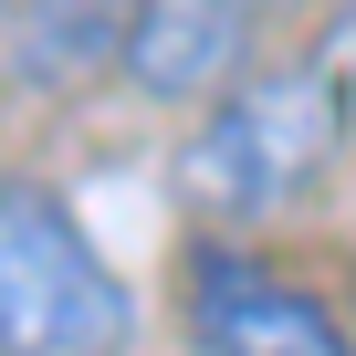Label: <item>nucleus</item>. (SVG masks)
<instances>
[{"mask_svg":"<svg viewBox=\"0 0 356 356\" xmlns=\"http://www.w3.org/2000/svg\"><path fill=\"white\" fill-rule=\"evenodd\" d=\"M136 293L42 178H0V356H126Z\"/></svg>","mask_w":356,"mask_h":356,"instance_id":"obj_2","label":"nucleus"},{"mask_svg":"<svg viewBox=\"0 0 356 356\" xmlns=\"http://www.w3.org/2000/svg\"><path fill=\"white\" fill-rule=\"evenodd\" d=\"M346 157V63H273V74H241L200 136L178 147V189H189L210 220L252 231V220H283L293 200L325 189V168Z\"/></svg>","mask_w":356,"mask_h":356,"instance_id":"obj_1","label":"nucleus"},{"mask_svg":"<svg viewBox=\"0 0 356 356\" xmlns=\"http://www.w3.org/2000/svg\"><path fill=\"white\" fill-rule=\"evenodd\" d=\"M241 11H283V0H241Z\"/></svg>","mask_w":356,"mask_h":356,"instance_id":"obj_6","label":"nucleus"},{"mask_svg":"<svg viewBox=\"0 0 356 356\" xmlns=\"http://www.w3.org/2000/svg\"><path fill=\"white\" fill-rule=\"evenodd\" d=\"M178 314H189V346H200V356H356L325 293L283 283L273 262H252V252H231V241L189 252V293H178Z\"/></svg>","mask_w":356,"mask_h":356,"instance_id":"obj_3","label":"nucleus"},{"mask_svg":"<svg viewBox=\"0 0 356 356\" xmlns=\"http://www.w3.org/2000/svg\"><path fill=\"white\" fill-rule=\"evenodd\" d=\"M252 63V11L241 0H136L115 74L136 95H231Z\"/></svg>","mask_w":356,"mask_h":356,"instance_id":"obj_4","label":"nucleus"},{"mask_svg":"<svg viewBox=\"0 0 356 356\" xmlns=\"http://www.w3.org/2000/svg\"><path fill=\"white\" fill-rule=\"evenodd\" d=\"M126 22H136V0H32V11H11V63L42 95L95 84V74H115Z\"/></svg>","mask_w":356,"mask_h":356,"instance_id":"obj_5","label":"nucleus"}]
</instances>
